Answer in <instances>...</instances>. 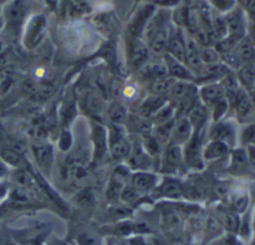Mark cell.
<instances>
[{
  "label": "cell",
  "mask_w": 255,
  "mask_h": 245,
  "mask_svg": "<svg viewBox=\"0 0 255 245\" xmlns=\"http://www.w3.org/2000/svg\"><path fill=\"white\" fill-rule=\"evenodd\" d=\"M172 12L168 9H157L153 16L149 19L144 29L142 39L148 46L149 52L154 57H162L166 52L167 42L173 29Z\"/></svg>",
  "instance_id": "1"
},
{
  "label": "cell",
  "mask_w": 255,
  "mask_h": 245,
  "mask_svg": "<svg viewBox=\"0 0 255 245\" xmlns=\"http://www.w3.org/2000/svg\"><path fill=\"white\" fill-rule=\"evenodd\" d=\"M208 129V128H207ZM207 129L194 131L192 138L182 147L183 153V163L187 172H204L206 171V161L203 158L204 137H207Z\"/></svg>",
  "instance_id": "2"
},
{
  "label": "cell",
  "mask_w": 255,
  "mask_h": 245,
  "mask_svg": "<svg viewBox=\"0 0 255 245\" xmlns=\"http://www.w3.org/2000/svg\"><path fill=\"white\" fill-rule=\"evenodd\" d=\"M27 0H10L4 9L5 30L12 37L21 35L27 20Z\"/></svg>",
  "instance_id": "3"
},
{
  "label": "cell",
  "mask_w": 255,
  "mask_h": 245,
  "mask_svg": "<svg viewBox=\"0 0 255 245\" xmlns=\"http://www.w3.org/2000/svg\"><path fill=\"white\" fill-rule=\"evenodd\" d=\"M90 142H91V163L101 164L110 158L109 139L106 124L89 119Z\"/></svg>",
  "instance_id": "4"
},
{
  "label": "cell",
  "mask_w": 255,
  "mask_h": 245,
  "mask_svg": "<svg viewBox=\"0 0 255 245\" xmlns=\"http://www.w3.org/2000/svg\"><path fill=\"white\" fill-rule=\"evenodd\" d=\"M184 169L186 168H184L183 163L182 147L171 143L166 144L158 158L157 173H159L161 176L181 177V173Z\"/></svg>",
  "instance_id": "5"
},
{
  "label": "cell",
  "mask_w": 255,
  "mask_h": 245,
  "mask_svg": "<svg viewBox=\"0 0 255 245\" xmlns=\"http://www.w3.org/2000/svg\"><path fill=\"white\" fill-rule=\"evenodd\" d=\"M239 122L237 120L224 119L218 122H211L207 129V138L222 141L232 149L239 146Z\"/></svg>",
  "instance_id": "6"
},
{
  "label": "cell",
  "mask_w": 255,
  "mask_h": 245,
  "mask_svg": "<svg viewBox=\"0 0 255 245\" xmlns=\"http://www.w3.org/2000/svg\"><path fill=\"white\" fill-rule=\"evenodd\" d=\"M47 30V20L44 14H35L26 20L21 32V42L26 50L39 46Z\"/></svg>",
  "instance_id": "7"
},
{
  "label": "cell",
  "mask_w": 255,
  "mask_h": 245,
  "mask_svg": "<svg viewBox=\"0 0 255 245\" xmlns=\"http://www.w3.org/2000/svg\"><path fill=\"white\" fill-rule=\"evenodd\" d=\"M151 196L158 202L183 201V179L176 176H161Z\"/></svg>",
  "instance_id": "8"
},
{
  "label": "cell",
  "mask_w": 255,
  "mask_h": 245,
  "mask_svg": "<svg viewBox=\"0 0 255 245\" xmlns=\"http://www.w3.org/2000/svg\"><path fill=\"white\" fill-rule=\"evenodd\" d=\"M35 167L46 178H50L55 163V147L50 142L37 141L30 146Z\"/></svg>",
  "instance_id": "9"
},
{
  "label": "cell",
  "mask_w": 255,
  "mask_h": 245,
  "mask_svg": "<svg viewBox=\"0 0 255 245\" xmlns=\"http://www.w3.org/2000/svg\"><path fill=\"white\" fill-rule=\"evenodd\" d=\"M158 7L151 1L142 2L137 6L132 16L129 17V21L126 27V34L128 37H141L143 35L144 29H146L147 24H148L149 19L153 16L156 10Z\"/></svg>",
  "instance_id": "10"
},
{
  "label": "cell",
  "mask_w": 255,
  "mask_h": 245,
  "mask_svg": "<svg viewBox=\"0 0 255 245\" xmlns=\"http://www.w3.org/2000/svg\"><path fill=\"white\" fill-rule=\"evenodd\" d=\"M77 106L84 114L89 115L90 120H95L104 123V116L106 114V101L100 92H84L77 100Z\"/></svg>",
  "instance_id": "11"
},
{
  "label": "cell",
  "mask_w": 255,
  "mask_h": 245,
  "mask_svg": "<svg viewBox=\"0 0 255 245\" xmlns=\"http://www.w3.org/2000/svg\"><path fill=\"white\" fill-rule=\"evenodd\" d=\"M126 57L127 64L132 69L138 71L141 67H143L152 59V55L143 39H141V37L127 36Z\"/></svg>",
  "instance_id": "12"
},
{
  "label": "cell",
  "mask_w": 255,
  "mask_h": 245,
  "mask_svg": "<svg viewBox=\"0 0 255 245\" xmlns=\"http://www.w3.org/2000/svg\"><path fill=\"white\" fill-rule=\"evenodd\" d=\"M132 141V149L129 157L127 161L125 162L127 167L131 169L132 172L136 171H152L153 168L154 161L148 156L146 151L142 147L141 137L136 136V134H129Z\"/></svg>",
  "instance_id": "13"
},
{
  "label": "cell",
  "mask_w": 255,
  "mask_h": 245,
  "mask_svg": "<svg viewBox=\"0 0 255 245\" xmlns=\"http://www.w3.org/2000/svg\"><path fill=\"white\" fill-rule=\"evenodd\" d=\"M227 99L231 104V109H233L236 112V120L238 122L246 121L253 115L254 104L252 101L251 95L243 87H241L236 94L228 96Z\"/></svg>",
  "instance_id": "14"
},
{
  "label": "cell",
  "mask_w": 255,
  "mask_h": 245,
  "mask_svg": "<svg viewBox=\"0 0 255 245\" xmlns=\"http://www.w3.org/2000/svg\"><path fill=\"white\" fill-rule=\"evenodd\" d=\"M228 166H227V172H228L231 176L238 177H247L248 174L253 173L249 166L248 161V154H247L246 147L238 146L236 148H233L231 151L228 156Z\"/></svg>",
  "instance_id": "15"
},
{
  "label": "cell",
  "mask_w": 255,
  "mask_h": 245,
  "mask_svg": "<svg viewBox=\"0 0 255 245\" xmlns=\"http://www.w3.org/2000/svg\"><path fill=\"white\" fill-rule=\"evenodd\" d=\"M224 204L233 212L242 216L247 213L251 206V192L244 186H232Z\"/></svg>",
  "instance_id": "16"
},
{
  "label": "cell",
  "mask_w": 255,
  "mask_h": 245,
  "mask_svg": "<svg viewBox=\"0 0 255 245\" xmlns=\"http://www.w3.org/2000/svg\"><path fill=\"white\" fill-rule=\"evenodd\" d=\"M161 174L156 171H136L132 172L129 177V184L137 189L141 194L147 196L153 192L158 184Z\"/></svg>",
  "instance_id": "17"
},
{
  "label": "cell",
  "mask_w": 255,
  "mask_h": 245,
  "mask_svg": "<svg viewBox=\"0 0 255 245\" xmlns=\"http://www.w3.org/2000/svg\"><path fill=\"white\" fill-rule=\"evenodd\" d=\"M194 133V128L191 121L187 116H177L174 120L173 127H172L171 136H169L168 143L176 144V146L183 147Z\"/></svg>",
  "instance_id": "18"
},
{
  "label": "cell",
  "mask_w": 255,
  "mask_h": 245,
  "mask_svg": "<svg viewBox=\"0 0 255 245\" xmlns=\"http://www.w3.org/2000/svg\"><path fill=\"white\" fill-rule=\"evenodd\" d=\"M198 96L201 104H203L207 109H212L217 102L227 97L226 90L219 81L204 82L198 86Z\"/></svg>",
  "instance_id": "19"
},
{
  "label": "cell",
  "mask_w": 255,
  "mask_h": 245,
  "mask_svg": "<svg viewBox=\"0 0 255 245\" xmlns=\"http://www.w3.org/2000/svg\"><path fill=\"white\" fill-rule=\"evenodd\" d=\"M186 47H187V36L184 34V30L182 27L174 26L169 35L168 42L166 46V52L169 56L174 57L178 61L184 62L186 57Z\"/></svg>",
  "instance_id": "20"
},
{
  "label": "cell",
  "mask_w": 255,
  "mask_h": 245,
  "mask_svg": "<svg viewBox=\"0 0 255 245\" xmlns=\"http://www.w3.org/2000/svg\"><path fill=\"white\" fill-rule=\"evenodd\" d=\"M164 64H166L167 70H168V76L172 77L176 81H188V82H196L197 84V76L193 74L192 70H189L186 66L184 62L178 61L174 57L169 56L168 54H163L162 56Z\"/></svg>",
  "instance_id": "21"
},
{
  "label": "cell",
  "mask_w": 255,
  "mask_h": 245,
  "mask_svg": "<svg viewBox=\"0 0 255 245\" xmlns=\"http://www.w3.org/2000/svg\"><path fill=\"white\" fill-rule=\"evenodd\" d=\"M101 233L107 237H116V238H128L132 236H138V223L129 219H121L111 223L110 226L101 228Z\"/></svg>",
  "instance_id": "22"
},
{
  "label": "cell",
  "mask_w": 255,
  "mask_h": 245,
  "mask_svg": "<svg viewBox=\"0 0 255 245\" xmlns=\"http://www.w3.org/2000/svg\"><path fill=\"white\" fill-rule=\"evenodd\" d=\"M217 216L216 218L218 219L221 226L223 227L226 233L237 234L238 236L239 226H241V216L237 214L236 212L232 211L227 204L219 203L216 208Z\"/></svg>",
  "instance_id": "23"
},
{
  "label": "cell",
  "mask_w": 255,
  "mask_h": 245,
  "mask_svg": "<svg viewBox=\"0 0 255 245\" xmlns=\"http://www.w3.org/2000/svg\"><path fill=\"white\" fill-rule=\"evenodd\" d=\"M0 159L6 164L9 168L17 169L25 168L27 163V159L22 153L12 148L5 139L0 138Z\"/></svg>",
  "instance_id": "24"
},
{
  "label": "cell",
  "mask_w": 255,
  "mask_h": 245,
  "mask_svg": "<svg viewBox=\"0 0 255 245\" xmlns=\"http://www.w3.org/2000/svg\"><path fill=\"white\" fill-rule=\"evenodd\" d=\"M167 101H168V100H167L166 97L148 94L138 102V106H137L134 114H137L138 116L143 117V119L146 120H151L152 117L157 114V111H158Z\"/></svg>",
  "instance_id": "25"
},
{
  "label": "cell",
  "mask_w": 255,
  "mask_h": 245,
  "mask_svg": "<svg viewBox=\"0 0 255 245\" xmlns=\"http://www.w3.org/2000/svg\"><path fill=\"white\" fill-rule=\"evenodd\" d=\"M199 47L201 45L196 41L192 36H187V47H186V57H184V64L189 70L193 71L197 79L203 71L204 65L201 61V55H199Z\"/></svg>",
  "instance_id": "26"
},
{
  "label": "cell",
  "mask_w": 255,
  "mask_h": 245,
  "mask_svg": "<svg viewBox=\"0 0 255 245\" xmlns=\"http://www.w3.org/2000/svg\"><path fill=\"white\" fill-rule=\"evenodd\" d=\"M232 148L227 143L216 139H208L203 147V158L206 164L212 162L219 161V159L227 158L231 153Z\"/></svg>",
  "instance_id": "27"
},
{
  "label": "cell",
  "mask_w": 255,
  "mask_h": 245,
  "mask_svg": "<svg viewBox=\"0 0 255 245\" xmlns=\"http://www.w3.org/2000/svg\"><path fill=\"white\" fill-rule=\"evenodd\" d=\"M129 110L128 106L125 104L122 100L115 99L112 100L110 104L106 106V116L107 121L110 123H117V124H125L126 123L127 119H128Z\"/></svg>",
  "instance_id": "28"
},
{
  "label": "cell",
  "mask_w": 255,
  "mask_h": 245,
  "mask_svg": "<svg viewBox=\"0 0 255 245\" xmlns=\"http://www.w3.org/2000/svg\"><path fill=\"white\" fill-rule=\"evenodd\" d=\"M227 27H228V35H236V36H246V21H244V11L241 7H234L229 12L224 15Z\"/></svg>",
  "instance_id": "29"
},
{
  "label": "cell",
  "mask_w": 255,
  "mask_h": 245,
  "mask_svg": "<svg viewBox=\"0 0 255 245\" xmlns=\"http://www.w3.org/2000/svg\"><path fill=\"white\" fill-rule=\"evenodd\" d=\"M187 117L191 121L194 131H203V129H207L209 123H211V112H209V109H207L201 102L188 112Z\"/></svg>",
  "instance_id": "30"
},
{
  "label": "cell",
  "mask_w": 255,
  "mask_h": 245,
  "mask_svg": "<svg viewBox=\"0 0 255 245\" xmlns=\"http://www.w3.org/2000/svg\"><path fill=\"white\" fill-rule=\"evenodd\" d=\"M138 72H141V75L144 79L148 80L149 84L156 81V80L163 79V77L168 76V70H167V66L162 57L157 60V61L151 59L143 67H141V69L138 70Z\"/></svg>",
  "instance_id": "31"
},
{
  "label": "cell",
  "mask_w": 255,
  "mask_h": 245,
  "mask_svg": "<svg viewBox=\"0 0 255 245\" xmlns=\"http://www.w3.org/2000/svg\"><path fill=\"white\" fill-rule=\"evenodd\" d=\"M132 149V141L131 136H127L125 138L120 139V141L115 142V143L109 146V154L110 159L115 161L116 163H125L127 158L129 157Z\"/></svg>",
  "instance_id": "32"
},
{
  "label": "cell",
  "mask_w": 255,
  "mask_h": 245,
  "mask_svg": "<svg viewBox=\"0 0 255 245\" xmlns=\"http://www.w3.org/2000/svg\"><path fill=\"white\" fill-rule=\"evenodd\" d=\"M239 85L247 92L255 91V65L246 64L236 71Z\"/></svg>",
  "instance_id": "33"
},
{
  "label": "cell",
  "mask_w": 255,
  "mask_h": 245,
  "mask_svg": "<svg viewBox=\"0 0 255 245\" xmlns=\"http://www.w3.org/2000/svg\"><path fill=\"white\" fill-rule=\"evenodd\" d=\"M223 234L224 229L221 226L218 219L214 216H209L206 219V223H204V234L202 245H208L209 243L216 241V239H218L219 237L223 236Z\"/></svg>",
  "instance_id": "34"
},
{
  "label": "cell",
  "mask_w": 255,
  "mask_h": 245,
  "mask_svg": "<svg viewBox=\"0 0 255 245\" xmlns=\"http://www.w3.org/2000/svg\"><path fill=\"white\" fill-rule=\"evenodd\" d=\"M177 116H178V112H177L176 106L172 102L167 101L149 121H151L152 126H158V124H163L167 123V122L174 121L177 119Z\"/></svg>",
  "instance_id": "35"
},
{
  "label": "cell",
  "mask_w": 255,
  "mask_h": 245,
  "mask_svg": "<svg viewBox=\"0 0 255 245\" xmlns=\"http://www.w3.org/2000/svg\"><path fill=\"white\" fill-rule=\"evenodd\" d=\"M234 51L237 52V55L239 56V59L242 60L243 65L246 64H254L255 61V46L252 42V40L249 37L244 36L241 41L238 42V45L236 46Z\"/></svg>",
  "instance_id": "36"
},
{
  "label": "cell",
  "mask_w": 255,
  "mask_h": 245,
  "mask_svg": "<svg viewBox=\"0 0 255 245\" xmlns=\"http://www.w3.org/2000/svg\"><path fill=\"white\" fill-rule=\"evenodd\" d=\"M71 203L76 208L89 209L95 204V193L90 187H85L71 198Z\"/></svg>",
  "instance_id": "37"
},
{
  "label": "cell",
  "mask_w": 255,
  "mask_h": 245,
  "mask_svg": "<svg viewBox=\"0 0 255 245\" xmlns=\"http://www.w3.org/2000/svg\"><path fill=\"white\" fill-rule=\"evenodd\" d=\"M174 81H176V80H173L172 77H169V76L163 77V79L156 80V81H153L149 84V94L157 95V96L166 97L167 99V97H168L169 91H171L172 86H173Z\"/></svg>",
  "instance_id": "38"
},
{
  "label": "cell",
  "mask_w": 255,
  "mask_h": 245,
  "mask_svg": "<svg viewBox=\"0 0 255 245\" xmlns=\"http://www.w3.org/2000/svg\"><path fill=\"white\" fill-rule=\"evenodd\" d=\"M199 55H201V61L204 66H209V65H216L222 62L221 54L217 50L216 46H201L199 47Z\"/></svg>",
  "instance_id": "39"
},
{
  "label": "cell",
  "mask_w": 255,
  "mask_h": 245,
  "mask_svg": "<svg viewBox=\"0 0 255 245\" xmlns=\"http://www.w3.org/2000/svg\"><path fill=\"white\" fill-rule=\"evenodd\" d=\"M229 110H231V104H229L228 99L224 97L223 100L217 102L212 109H209V112H211V122H218L227 119V114L229 112Z\"/></svg>",
  "instance_id": "40"
},
{
  "label": "cell",
  "mask_w": 255,
  "mask_h": 245,
  "mask_svg": "<svg viewBox=\"0 0 255 245\" xmlns=\"http://www.w3.org/2000/svg\"><path fill=\"white\" fill-rule=\"evenodd\" d=\"M57 148L62 153L71 151L74 146V134H72L71 128H61L60 133H57Z\"/></svg>",
  "instance_id": "41"
},
{
  "label": "cell",
  "mask_w": 255,
  "mask_h": 245,
  "mask_svg": "<svg viewBox=\"0 0 255 245\" xmlns=\"http://www.w3.org/2000/svg\"><path fill=\"white\" fill-rule=\"evenodd\" d=\"M142 197H143V194L139 193V192L137 191L134 187H132L128 182V183L122 188L121 194H120V203L126 204V206L127 204L137 203L138 201H141Z\"/></svg>",
  "instance_id": "42"
},
{
  "label": "cell",
  "mask_w": 255,
  "mask_h": 245,
  "mask_svg": "<svg viewBox=\"0 0 255 245\" xmlns=\"http://www.w3.org/2000/svg\"><path fill=\"white\" fill-rule=\"evenodd\" d=\"M139 87L138 85L134 84V82H126L122 87L121 95H120V100L125 102V104L128 106L129 102L137 101L139 96Z\"/></svg>",
  "instance_id": "43"
},
{
  "label": "cell",
  "mask_w": 255,
  "mask_h": 245,
  "mask_svg": "<svg viewBox=\"0 0 255 245\" xmlns=\"http://www.w3.org/2000/svg\"><path fill=\"white\" fill-rule=\"evenodd\" d=\"M239 146H255V123H249L239 133Z\"/></svg>",
  "instance_id": "44"
},
{
  "label": "cell",
  "mask_w": 255,
  "mask_h": 245,
  "mask_svg": "<svg viewBox=\"0 0 255 245\" xmlns=\"http://www.w3.org/2000/svg\"><path fill=\"white\" fill-rule=\"evenodd\" d=\"M208 2L222 15H226L236 7V0H208Z\"/></svg>",
  "instance_id": "45"
},
{
  "label": "cell",
  "mask_w": 255,
  "mask_h": 245,
  "mask_svg": "<svg viewBox=\"0 0 255 245\" xmlns=\"http://www.w3.org/2000/svg\"><path fill=\"white\" fill-rule=\"evenodd\" d=\"M75 245H97L99 242L90 233H80L75 239Z\"/></svg>",
  "instance_id": "46"
},
{
  "label": "cell",
  "mask_w": 255,
  "mask_h": 245,
  "mask_svg": "<svg viewBox=\"0 0 255 245\" xmlns=\"http://www.w3.org/2000/svg\"><path fill=\"white\" fill-rule=\"evenodd\" d=\"M239 4H241L242 10L255 20V0H239Z\"/></svg>",
  "instance_id": "47"
},
{
  "label": "cell",
  "mask_w": 255,
  "mask_h": 245,
  "mask_svg": "<svg viewBox=\"0 0 255 245\" xmlns=\"http://www.w3.org/2000/svg\"><path fill=\"white\" fill-rule=\"evenodd\" d=\"M124 245H148L146 242L144 236H132L126 238L124 242Z\"/></svg>",
  "instance_id": "48"
},
{
  "label": "cell",
  "mask_w": 255,
  "mask_h": 245,
  "mask_svg": "<svg viewBox=\"0 0 255 245\" xmlns=\"http://www.w3.org/2000/svg\"><path fill=\"white\" fill-rule=\"evenodd\" d=\"M247 154H248L249 166H251L252 172L255 174V146H246Z\"/></svg>",
  "instance_id": "49"
},
{
  "label": "cell",
  "mask_w": 255,
  "mask_h": 245,
  "mask_svg": "<svg viewBox=\"0 0 255 245\" xmlns=\"http://www.w3.org/2000/svg\"><path fill=\"white\" fill-rule=\"evenodd\" d=\"M46 245H70V243H67V242L64 241V239L57 238V237L50 234L49 238H47L46 241Z\"/></svg>",
  "instance_id": "50"
},
{
  "label": "cell",
  "mask_w": 255,
  "mask_h": 245,
  "mask_svg": "<svg viewBox=\"0 0 255 245\" xmlns=\"http://www.w3.org/2000/svg\"><path fill=\"white\" fill-rule=\"evenodd\" d=\"M42 1L46 4V6L49 7L50 10L55 11V10H57V6H59L60 0H42Z\"/></svg>",
  "instance_id": "51"
},
{
  "label": "cell",
  "mask_w": 255,
  "mask_h": 245,
  "mask_svg": "<svg viewBox=\"0 0 255 245\" xmlns=\"http://www.w3.org/2000/svg\"><path fill=\"white\" fill-rule=\"evenodd\" d=\"M9 174V167L0 159V178H5Z\"/></svg>",
  "instance_id": "52"
},
{
  "label": "cell",
  "mask_w": 255,
  "mask_h": 245,
  "mask_svg": "<svg viewBox=\"0 0 255 245\" xmlns=\"http://www.w3.org/2000/svg\"><path fill=\"white\" fill-rule=\"evenodd\" d=\"M0 245H19L14 239L9 238V237H1L0 236Z\"/></svg>",
  "instance_id": "53"
},
{
  "label": "cell",
  "mask_w": 255,
  "mask_h": 245,
  "mask_svg": "<svg viewBox=\"0 0 255 245\" xmlns=\"http://www.w3.org/2000/svg\"><path fill=\"white\" fill-rule=\"evenodd\" d=\"M251 222H252V232H253V237H255V204L254 208L251 213Z\"/></svg>",
  "instance_id": "54"
},
{
  "label": "cell",
  "mask_w": 255,
  "mask_h": 245,
  "mask_svg": "<svg viewBox=\"0 0 255 245\" xmlns=\"http://www.w3.org/2000/svg\"><path fill=\"white\" fill-rule=\"evenodd\" d=\"M249 39L252 40V42H253L254 46H255V25L253 26V29H252V34H251V37H249Z\"/></svg>",
  "instance_id": "55"
},
{
  "label": "cell",
  "mask_w": 255,
  "mask_h": 245,
  "mask_svg": "<svg viewBox=\"0 0 255 245\" xmlns=\"http://www.w3.org/2000/svg\"><path fill=\"white\" fill-rule=\"evenodd\" d=\"M97 245H104V244H102V243H101V242H99V244H97Z\"/></svg>",
  "instance_id": "56"
},
{
  "label": "cell",
  "mask_w": 255,
  "mask_h": 245,
  "mask_svg": "<svg viewBox=\"0 0 255 245\" xmlns=\"http://www.w3.org/2000/svg\"><path fill=\"white\" fill-rule=\"evenodd\" d=\"M71 245H75V244H74V243H72V244H71Z\"/></svg>",
  "instance_id": "57"
}]
</instances>
